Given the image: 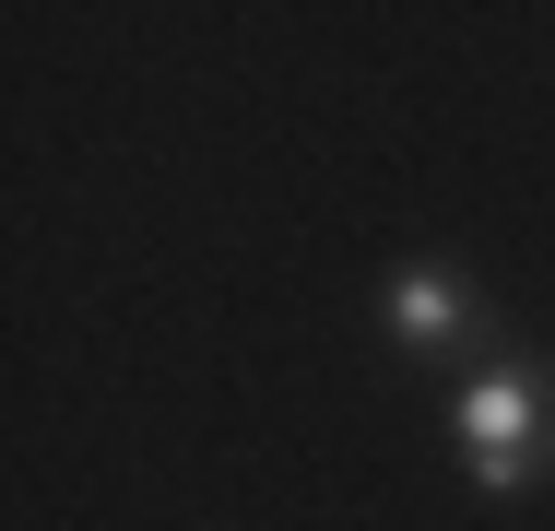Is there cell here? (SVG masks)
Returning <instances> with one entry per match:
<instances>
[{
	"mask_svg": "<svg viewBox=\"0 0 555 531\" xmlns=\"http://www.w3.org/2000/svg\"><path fill=\"white\" fill-rule=\"evenodd\" d=\"M449 437L473 461L485 496H520L532 472H555V366L544 354H496L449 390Z\"/></svg>",
	"mask_w": 555,
	"mask_h": 531,
	"instance_id": "obj_1",
	"label": "cell"
},
{
	"mask_svg": "<svg viewBox=\"0 0 555 531\" xmlns=\"http://www.w3.org/2000/svg\"><path fill=\"white\" fill-rule=\"evenodd\" d=\"M378 319H390V342H414V354H449V342H473V331H485L473 284H461L449 260H402V272L378 284Z\"/></svg>",
	"mask_w": 555,
	"mask_h": 531,
	"instance_id": "obj_2",
	"label": "cell"
}]
</instances>
